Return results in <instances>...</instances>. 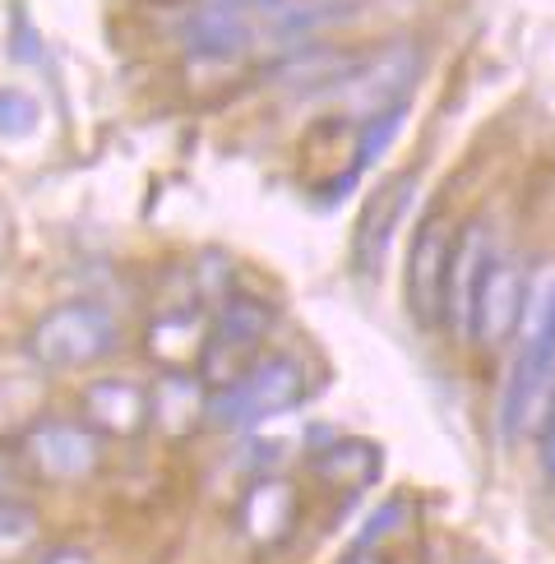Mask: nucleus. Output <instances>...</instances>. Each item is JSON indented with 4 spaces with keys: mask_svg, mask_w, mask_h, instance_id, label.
<instances>
[{
    "mask_svg": "<svg viewBox=\"0 0 555 564\" xmlns=\"http://www.w3.org/2000/svg\"><path fill=\"white\" fill-rule=\"evenodd\" d=\"M306 393H311V375L296 357H264V361H254L237 384L208 393L204 416L227 431H254L273 416L296 412L306 403Z\"/></svg>",
    "mask_w": 555,
    "mask_h": 564,
    "instance_id": "nucleus-1",
    "label": "nucleus"
},
{
    "mask_svg": "<svg viewBox=\"0 0 555 564\" xmlns=\"http://www.w3.org/2000/svg\"><path fill=\"white\" fill-rule=\"evenodd\" d=\"M111 347H116V319L92 301L56 305L29 334V357L42 370H84L92 361H102Z\"/></svg>",
    "mask_w": 555,
    "mask_h": 564,
    "instance_id": "nucleus-2",
    "label": "nucleus"
},
{
    "mask_svg": "<svg viewBox=\"0 0 555 564\" xmlns=\"http://www.w3.org/2000/svg\"><path fill=\"white\" fill-rule=\"evenodd\" d=\"M454 223L445 214H431L416 227V241L407 250V311L422 328L445 324V278L454 254Z\"/></svg>",
    "mask_w": 555,
    "mask_h": 564,
    "instance_id": "nucleus-3",
    "label": "nucleus"
},
{
    "mask_svg": "<svg viewBox=\"0 0 555 564\" xmlns=\"http://www.w3.org/2000/svg\"><path fill=\"white\" fill-rule=\"evenodd\" d=\"M23 458H29L37 477L69 486V481H84L98 473L102 449L88 426H75V421H37L23 435Z\"/></svg>",
    "mask_w": 555,
    "mask_h": 564,
    "instance_id": "nucleus-4",
    "label": "nucleus"
},
{
    "mask_svg": "<svg viewBox=\"0 0 555 564\" xmlns=\"http://www.w3.org/2000/svg\"><path fill=\"white\" fill-rule=\"evenodd\" d=\"M412 195H416V172H399L366 199L361 218H357V237H352V264L361 269V278L384 273L389 246H393V237H399V223L407 214Z\"/></svg>",
    "mask_w": 555,
    "mask_h": 564,
    "instance_id": "nucleus-5",
    "label": "nucleus"
},
{
    "mask_svg": "<svg viewBox=\"0 0 555 564\" xmlns=\"http://www.w3.org/2000/svg\"><path fill=\"white\" fill-rule=\"evenodd\" d=\"M491 227L481 218H472L468 227H458L454 237V254H449V278H445V324L454 338H472V301L491 264Z\"/></svg>",
    "mask_w": 555,
    "mask_h": 564,
    "instance_id": "nucleus-6",
    "label": "nucleus"
},
{
    "mask_svg": "<svg viewBox=\"0 0 555 564\" xmlns=\"http://www.w3.org/2000/svg\"><path fill=\"white\" fill-rule=\"evenodd\" d=\"M523 269L509 254H491L486 278L472 301V343L481 347H500L509 334H519V315H523Z\"/></svg>",
    "mask_w": 555,
    "mask_h": 564,
    "instance_id": "nucleus-7",
    "label": "nucleus"
},
{
    "mask_svg": "<svg viewBox=\"0 0 555 564\" xmlns=\"http://www.w3.org/2000/svg\"><path fill=\"white\" fill-rule=\"evenodd\" d=\"M416 79V52H407V46H399V52H384V56H366L357 65V75L347 79L338 93L347 102H357V111H399L407 88Z\"/></svg>",
    "mask_w": 555,
    "mask_h": 564,
    "instance_id": "nucleus-8",
    "label": "nucleus"
},
{
    "mask_svg": "<svg viewBox=\"0 0 555 564\" xmlns=\"http://www.w3.org/2000/svg\"><path fill=\"white\" fill-rule=\"evenodd\" d=\"M84 412H88V431L111 435V440L144 435L149 421H153L149 389H139L130 380H92L84 389Z\"/></svg>",
    "mask_w": 555,
    "mask_h": 564,
    "instance_id": "nucleus-9",
    "label": "nucleus"
},
{
    "mask_svg": "<svg viewBox=\"0 0 555 564\" xmlns=\"http://www.w3.org/2000/svg\"><path fill=\"white\" fill-rule=\"evenodd\" d=\"M296 513H301V500L287 481L278 477H260L246 496H241V532L250 536L254 546H278L287 542L292 528H296Z\"/></svg>",
    "mask_w": 555,
    "mask_h": 564,
    "instance_id": "nucleus-10",
    "label": "nucleus"
},
{
    "mask_svg": "<svg viewBox=\"0 0 555 564\" xmlns=\"http://www.w3.org/2000/svg\"><path fill=\"white\" fill-rule=\"evenodd\" d=\"M278 311L260 296H246V292H227L222 305L208 319V343L218 347H237V351H260V343L273 334Z\"/></svg>",
    "mask_w": 555,
    "mask_h": 564,
    "instance_id": "nucleus-11",
    "label": "nucleus"
},
{
    "mask_svg": "<svg viewBox=\"0 0 555 564\" xmlns=\"http://www.w3.org/2000/svg\"><path fill=\"white\" fill-rule=\"evenodd\" d=\"M208 343V319L199 311H167L149 328V357H157L172 375L195 370Z\"/></svg>",
    "mask_w": 555,
    "mask_h": 564,
    "instance_id": "nucleus-12",
    "label": "nucleus"
},
{
    "mask_svg": "<svg viewBox=\"0 0 555 564\" xmlns=\"http://www.w3.org/2000/svg\"><path fill=\"white\" fill-rule=\"evenodd\" d=\"M315 477L334 490H366L380 477V449L366 440H334L329 449L315 454Z\"/></svg>",
    "mask_w": 555,
    "mask_h": 564,
    "instance_id": "nucleus-13",
    "label": "nucleus"
},
{
    "mask_svg": "<svg viewBox=\"0 0 555 564\" xmlns=\"http://www.w3.org/2000/svg\"><path fill=\"white\" fill-rule=\"evenodd\" d=\"M149 403H153V421L167 435H191L204 421L208 393L199 380H191V375H167V380L157 384V393H149Z\"/></svg>",
    "mask_w": 555,
    "mask_h": 564,
    "instance_id": "nucleus-14",
    "label": "nucleus"
},
{
    "mask_svg": "<svg viewBox=\"0 0 555 564\" xmlns=\"http://www.w3.org/2000/svg\"><path fill=\"white\" fill-rule=\"evenodd\" d=\"M42 542V513L29 500L0 496V564L29 560Z\"/></svg>",
    "mask_w": 555,
    "mask_h": 564,
    "instance_id": "nucleus-15",
    "label": "nucleus"
},
{
    "mask_svg": "<svg viewBox=\"0 0 555 564\" xmlns=\"http://www.w3.org/2000/svg\"><path fill=\"white\" fill-rule=\"evenodd\" d=\"M42 126V107L29 88H0V139H23Z\"/></svg>",
    "mask_w": 555,
    "mask_h": 564,
    "instance_id": "nucleus-16",
    "label": "nucleus"
},
{
    "mask_svg": "<svg viewBox=\"0 0 555 564\" xmlns=\"http://www.w3.org/2000/svg\"><path fill=\"white\" fill-rule=\"evenodd\" d=\"M542 467H546V481L555 490V398H551V408L542 416Z\"/></svg>",
    "mask_w": 555,
    "mask_h": 564,
    "instance_id": "nucleus-17",
    "label": "nucleus"
},
{
    "mask_svg": "<svg viewBox=\"0 0 555 564\" xmlns=\"http://www.w3.org/2000/svg\"><path fill=\"white\" fill-rule=\"evenodd\" d=\"M204 6H218V10H237V14H254V19H269L283 0H204Z\"/></svg>",
    "mask_w": 555,
    "mask_h": 564,
    "instance_id": "nucleus-18",
    "label": "nucleus"
},
{
    "mask_svg": "<svg viewBox=\"0 0 555 564\" xmlns=\"http://www.w3.org/2000/svg\"><path fill=\"white\" fill-rule=\"evenodd\" d=\"M37 564H98L88 551H79V546H56V551H46Z\"/></svg>",
    "mask_w": 555,
    "mask_h": 564,
    "instance_id": "nucleus-19",
    "label": "nucleus"
},
{
    "mask_svg": "<svg viewBox=\"0 0 555 564\" xmlns=\"http://www.w3.org/2000/svg\"><path fill=\"white\" fill-rule=\"evenodd\" d=\"M342 564H384V560H380V551H361V546H352Z\"/></svg>",
    "mask_w": 555,
    "mask_h": 564,
    "instance_id": "nucleus-20",
    "label": "nucleus"
},
{
    "mask_svg": "<svg viewBox=\"0 0 555 564\" xmlns=\"http://www.w3.org/2000/svg\"><path fill=\"white\" fill-rule=\"evenodd\" d=\"M6 246H10V218H6V208H0V260H6Z\"/></svg>",
    "mask_w": 555,
    "mask_h": 564,
    "instance_id": "nucleus-21",
    "label": "nucleus"
},
{
    "mask_svg": "<svg viewBox=\"0 0 555 564\" xmlns=\"http://www.w3.org/2000/svg\"><path fill=\"white\" fill-rule=\"evenodd\" d=\"M6 486H10V463L0 458V496H6Z\"/></svg>",
    "mask_w": 555,
    "mask_h": 564,
    "instance_id": "nucleus-22",
    "label": "nucleus"
},
{
    "mask_svg": "<svg viewBox=\"0 0 555 564\" xmlns=\"http://www.w3.org/2000/svg\"><path fill=\"white\" fill-rule=\"evenodd\" d=\"M472 564H491V560H472Z\"/></svg>",
    "mask_w": 555,
    "mask_h": 564,
    "instance_id": "nucleus-23",
    "label": "nucleus"
}]
</instances>
